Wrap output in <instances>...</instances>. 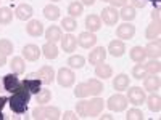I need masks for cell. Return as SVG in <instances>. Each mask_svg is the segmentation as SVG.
I'll use <instances>...</instances> for the list:
<instances>
[{
	"label": "cell",
	"instance_id": "cell-39",
	"mask_svg": "<svg viewBox=\"0 0 161 120\" xmlns=\"http://www.w3.org/2000/svg\"><path fill=\"white\" fill-rule=\"evenodd\" d=\"M36 101L39 102V104H47V102H50L52 101V91L50 90H47V88H42L37 95H36Z\"/></svg>",
	"mask_w": 161,
	"mask_h": 120
},
{
	"label": "cell",
	"instance_id": "cell-10",
	"mask_svg": "<svg viewBox=\"0 0 161 120\" xmlns=\"http://www.w3.org/2000/svg\"><path fill=\"white\" fill-rule=\"evenodd\" d=\"M143 48H145L147 58H150V59H159V56H161V42H159V38L150 40L148 45L143 47Z\"/></svg>",
	"mask_w": 161,
	"mask_h": 120
},
{
	"label": "cell",
	"instance_id": "cell-30",
	"mask_svg": "<svg viewBox=\"0 0 161 120\" xmlns=\"http://www.w3.org/2000/svg\"><path fill=\"white\" fill-rule=\"evenodd\" d=\"M129 56L134 62H145L147 59V55H145V48L143 47H132L130 51H129Z\"/></svg>",
	"mask_w": 161,
	"mask_h": 120
},
{
	"label": "cell",
	"instance_id": "cell-8",
	"mask_svg": "<svg viewBox=\"0 0 161 120\" xmlns=\"http://www.w3.org/2000/svg\"><path fill=\"white\" fill-rule=\"evenodd\" d=\"M134 35H136V26H132L130 22H123L121 26H118L116 37L119 40H130Z\"/></svg>",
	"mask_w": 161,
	"mask_h": 120
},
{
	"label": "cell",
	"instance_id": "cell-54",
	"mask_svg": "<svg viewBox=\"0 0 161 120\" xmlns=\"http://www.w3.org/2000/svg\"><path fill=\"white\" fill-rule=\"evenodd\" d=\"M0 120H3V114L2 112H0Z\"/></svg>",
	"mask_w": 161,
	"mask_h": 120
},
{
	"label": "cell",
	"instance_id": "cell-53",
	"mask_svg": "<svg viewBox=\"0 0 161 120\" xmlns=\"http://www.w3.org/2000/svg\"><path fill=\"white\" fill-rule=\"evenodd\" d=\"M147 2H152V3H153V5H155V3H156V5H158V2H159V0H147Z\"/></svg>",
	"mask_w": 161,
	"mask_h": 120
},
{
	"label": "cell",
	"instance_id": "cell-1",
	"mask_svg": "<svg viewBox=\"0 0 161 120\" xmlns=\"http://www.w3.org/2000/svg\"><path fill=\"white\" fill-rule=\"evenodd\" d=\"M31 93L29 90L23 85V82L19 83V87L16 88L15 93H11V96L8 98V104H10V109L15 112V114H24L28 111V102L31 101Z\"/></svg>",
	"mask_w": 161,
	"mask_h": 120
},
{
	"label": "cell",
	"instance_id": "cell-51",
	"mask_svg": "<svg viewBox=\"0 0 161 120\" xmlns=\"http://www.w3.org/2000/svg\"><path fill=\"white\" fill-rule=\"evenodd\" d=\"M113 118V115H110V114H103L102 115V120H111Z\"/></svg>",
	"mask_w": 161,
	"mask_h": 120
},
{
	"label": "cell",
	"instance_id": "cell-14",
	"mask_svg": "<svg viewBox=\"0 0 161 120\" xmlns=\"http://www.w3.org/2000/svg\"><path fill=\"white\" fill-rule=\"evenodd\" d=\"M106 48H103V47H95L92 51H90V55H89V62L90 64H93V66H97V64H100V62H105V59H106Z\"/></svg>",
	"mask_w": 161,
	"mask_h": 120
},
{
	"label": "cell",
	"instance_id": "cell-43",
	"mask_svg": "<svg viewBox=\"0 0 161 120\" xmlns=\"http://www.w3.org/2000/svg\"><path fill=\"white\" fill-rule=\"evenodd\" d=\"M86 109H87V101H86V98H80V101L76 102V114H77V117H86Z\"/></svg>",
	"mask_w": 161,
	"mask_h": 120
},
{
	"label": "cell",
	"instance_id": "cell-48",
	"mask_svg": "<svg viewBox=\"0 0 161 120\" xmlns=\"http://www.w3.org/2000/svg\"><path fill=\"white\" fill-rule=\"evenodd\" d=\"M5 64H7V55L0 51V68H3Z\"/></svg>",
	"mask_w": 161,
	"mask_h": 120
},
{
	"label": "cell",
	"instance_id": "cell-18",
	"mask_svg": "<svg viewBox=\"0 0 161 120\" xmlns=\"http://www.w3.org/2000/svg\"><path fill=\"white\" fill-rule=\"evenodd\" d=\"M61 48H63V51H66V53H73L74 50H76V47H77V37H74L71 32L69 34H64L63 37H61Z\"/></svg>",
	"mask_w": 161,
	"mask_h": 120
},
{
	"label": "cell",
	"instance_id": "cell-41",
	"mask_svg": "<svg viewBox=\"0 0 161 120\" xmlns=\"http://www.w3.org/2000/svg\"><path fill=\"white\" fill-rule=\"evenodd\" d=\"M126 118H127V120H143L145 115H143V112H142L139 108H134V109H129V111H127Z\"/></svg>",
	"mask_w": 161,
	"mask_h": 120
},
{
	"label": "cell",
	"instance_id": "cell-20",
	"mask_svg": "<svg viewBox=\"0 0 161 120\" xmlns=\"http://www.w3.org/2000/svg\"><path fill=\"white\" fill-rule=\"evenodd\" d=\"M23 85L29 90L31 95H37V93L42 90V80H40V77H36V78L26 77V78L23 80Z\"/></svg>",
	"mask_w": 161,
	"mask_h": 120
},
{
	"label": "cell",
	"instance_id": "cell-21",
	"mask_svg": "<svg viewBox=\"0 0 161 120\" xmlns=\"http://www.w3.org/2000/svg\"><path fill=\"white\" fill-rule=\"evenodd\" d=\"M86 29L89 32H93V34H95L97 31H100L102 29V19H100V16L98 15H89L86 18Z\"/></svg>",
	"mask_w": 161,
	"mask_h": 120
},
{
	"label": "cell",
	"instance_id": "cell-56",
	"mask_svg": "<svg viewBox=\"0 0 161 120\" xmlns=\"http://www.w3.org/2000/svg\"><path fill=\"white\" fill-rule=\"evenodd\" d=\"M103 2H108V0H103Z\"/></svg>",
	"mask_w": 161,
	"mask_h": 120
},
{
	"label": "cell",
	"instance_id": "cell-17",
	"mask_svg": "<svg viewBox=\"0 0 161 120\" xmlns=\"http://www.w3.org/2000/svg\"><path fill=\"white\" fill-rule=\"evenodd\" d=\"M26 32L31 37H40L44 34V24L39 19H29V22L26 24Z\"/></svg>",
	"mask_w": 161,
	"mask_h": 120
},
{
	"label": "cell",
	"instance_id": "cell-33",
	"mask_svg": "<svg viewBox=\"0 0 161 120\" xmlns=\"http://www.w3.org/2000/svg\"><path fill=\"white\" fill-rule=\"evenodd\" d=\"M68 13H69V16H73V18H79L84 13V5L80 2H77V0L76 2H71L68 5Z\"/></svg>",
	"mask_w": 161,
	"mask_h": 120
},
{
	"label": "cell",
	"instance_id": "cell-37",
	"mask_svg": "<svg viewBox=\"0 0 161 120\" xmlns=\"http://www.w3.org/2000/svg\"><path fill=\"white\" fill-rule=\"evenodd\" d=\"M145 69H147L148 74L159 75V72H161V62H159V59H150L148 62L145 64Z\"/></svg>",
	"mask_w": 161,
	"mask_h": 120
},
{
	"label": "cell",
	"instance_id": "cell-11",
	"mask_svg": "<svg viewBox=\"0 0 161 120\" xmlns=\"http://www.w3.org/2000/svg\"><path fill=\"white\" fill-rule=\"evenodd\" d=\"M124 51H126V45H124V40H111L110 45H108V50H106V53H110V55L113 58H121L124 55Z\"/></svg>",
	"mask_w": 161,
	"mask_h": 120
},
{
	"label": "cell",
	"instance_id": "cell-7",
	"mask_svg": "<svg viewBox=\"0 0 161 120\" xmlns=\"http://www.w3.org/2000/svg\"><path fill=\"white\" fill-rule=\"evenodd\" d=\"M100 19L106 26H116V22L119 21V11L116 8H113V7H106V8L102 10Z\"/></svg>",
	"mask_w": 161,
	"mask_h": 120
},
{
	"label": "cell",
	"instance_id": "cell-47",
	"mask_svg": "<svg viewBox=\"0 0 161 120\" xmlns=\"http://www.w3.org/2000/svg\"><path fill=\"white\" fill-rule=\"evenodd\" d=\"M152 19L155 21V22H159V7L156 5V8L152 11Z\"/></svg>",
	"mask_w": 161,
	"mask_h": 120
},
{
	"label": "cell",
	"instance_id": "cell-22",
	"mask_svg": "<svg viewBox=\"0 0 161 120\" xmlns=\"http://www.w3.org/2000/svg\"><path fill=\"white\" fill-rule=\"evenodd\" d=\"M129 83H130V78L129 75L126 74H118L114 78H113V88L118 90V91H124L129 88Z\"/></svg>",
	"mask_w": 161,
	"mask_h": 120
},
{
	"label": "cell",
	"instance_id": "cell-46",
	"mask_svg": "<svg viewBox=\"0 0 161 120\" xmlns=\"http://www.w3.org/2000/svg\"><path fill=\"white\" fill-rule=\"evenodd\" d=\"M61 118H64V120H77V114L73 112V111H66V112L61 115Z\"/></svg>",
	"mask_w": 161,
	"mask_h": 120
},
{
	"label": "cell",
	"instance_id": "cell-28",
	"mask_svg": "<svg viewBox=\"0 0 161 120\" xmlns=\"http://www.w3.org/2000/svg\"><path fill=\"white\" fill-rule=\"evenodd\" d=\"M40 50H42V55H44L47 59H57V58H58V47H57V43L47 42Z\"/></svg>",
	"mask_w": 161,
	"mask_h": 120
},
{
	"label": "cell",
	"instance_id": "cell-40",
	"mask_svg": "<svg viewBox=\"0 0 161 120\" xmlns=\"http://www.w3.org/2000/svg\"><path fill=\"white\" fill-rule=\"evenodd\" d=\"M89 95H90V91H89L87 82L86 83H77V87L74 88V96L76 98H87Z\"/></svg>",
	"mask_w": 161,
	"mask_h": 120
},
{
	"label": "cell",
	"instance_id": "cell-6",
	"mask_svg": "<svg viewBox=\"0 0 161 120\" xmlns=\"http://www.w3.org/2000/svg\"><path fill=\"white\" fill-rule=\"evenodd\" d=\"M127 101L134 106H140L145 102L147 99V95H145V90H142L140 87H130L127 90Z\"/></svg>",
	"mask_w": 161,
	"mask_h": 120
},
{
	"label": "cell",
	"instance_id": "cell-31",
	"mask_svg": "<svg viewBox=\"0 0 161 120\" xmlns=\"http://www.w3.org/2000/svg\"><path fill=\"white\" fill-rule=\"evenodd\" d=\"M87 85H89V91H90V95H93V96H98L100 93L105 90L100 78H90L89 82H87Z\"/></svg>",
	"mask_w": 161,
	"mask_h": 120
},
{
	"label": "cell",
	"instance_id": "cell-2",
	"mask_svg": "<svg viewBox=\"0 0 161 120\" xmlns=\"http://www.w3.org/2000/svg\"><path fill=\"white\" fill-rule=\"evenodd\" d=\"M32 118H36V120H58V118H61V112L57 106L39 104L32 111Z\"/></svg>",
	"mask_w": 161,
	"mask_h": 120
},
{
	"label": "cell",
	"instance_id": "cell-26",
	"mask_svg": "<svg viewBox=\"0 0 161 120\" xmlns=\"http://www.w3.org/2000/svg\"><path fill=\"white\" fill-rule=\"evenodd\" d=\"M95 75L98 77V78H110V77H113V68L110 64H105V62H100V64H97L95 66Z\"/></svg>",
	"mask_w": 161,
	"mask_h": 120
},
{
	"label": "cell",
	"instance_id": "cell-52",
	"mask_svg": "<svg viewBox=\"0 0 161 120\" xmlns=\"http://www.w3.org/2000/svg\"><path fill=\"white\" fill-rule=\"evenodd\" d=\"M2 90H3V80L0 78V91H2Z\"/></svg>",
	"mask_w": 161,
	"mask_h": 120
},
{
	"label": "cell",
	"instance_id": "cell-15",
	"mask_svg": "<svg viewBox=\"0 0 161 120\" xmlns=\"http://www.w3.org/2000/svg\"><path fill=\"white\" fill-rule=\"evenodd\" d=\"M34 15V10L29 3H19L15 10V16L21 21H29Z\"/></svg>",
	"mask_w": 161,
	"mask_h": 120
},
{
	"label": "cell",
	"instance_id": "cell-4",
	"mask_svg": "<svg viewBox=\"0 0 161 120\" xmlns=\"http://www.w3.org/2000/svg\"><path fill=\"white\" fill-rule=\"evenodd\" d=\"M57 82L60 83V87H64V88H69L74 85V80H76V75L73 72L71 68H61L58 72H57Z\"/></svg>",
	"mask_w": 161,
	"mask_h": 120
},
{
	"label": "cell",
	"instance_id": "cell-45",
	"mask_svg": "<svg viewBox=\"0 0 161 120\" xmlns=\"http://www.w3.org/2000/svg\"><path fill=\"white\" fill-rule=\"evenodd\" d=\"M108 2L111 3V7L113 8H123L124 5H127V0H108Z\"/></svg>",
	"mask_w": 161,
	"mask_h": 120
},
{
	"label": "cell",
	"instance_id": "cell-23",
	"mask_svg": "<svg viewBox=\"0 0 161 120\" xmlns=\"http://www.w3.org/2000/svg\"><path fill=\"white\" fill-rule=\"evenodd\" d=\"M10 69L13 74L16 75H23L24 71H26V62H24V58L23 56H15L11 61H10Z\"/></svg>",
	"mask_w": 161,
	"mask_h": 120
},
{
	"label": "cell",
	"instance_id": "cell-12",
	"mask_svg": "<svg viewBox=\"0 0 161 120\" xmlns=\"http://www.w3.org/2000/svg\"><path fill=\"white\" fill-rule=\"evenodd\" d=\"M95 43H97V35L93 32L86 31L82 34H79L77 37V45L82 48H92V47H95Z\"/></svg>",
	"mask_w": 161,
	"mask_h": 120
},
{
	"label": "cell",
	"instance_id": "cell-34",
	"mask_svg": "<svg viewBox=\"0 0 161 120\" xmlns=\"http://www.w3.org/2000/svg\"><path fill=\"white\" fill-rule=\"evenodd\" d=\"M68 64H69L71 69H82L84 64H86V58L82 55H73V56H69Z\"/></svg>",
	"mask_w": 161,
	"mask_h": 120
},
{
	"label": "cell",
	"instance_id": "cell-25",
	"mask_svg": "<svg viewBox=\"0 0 161 120\" xmlns=\"http://www.w3.org/2000/svg\"><path fill=\"white\" fill-rule=\"evenodd\" d=\"M159 34H161V26H159V22L152 21L150 26H147L145 38L148 40V42H150V40H156V38H159Z\"/></svg>",
	"mask_w": 161,
	"mask_h": 120
},
{
	"label": "cell",
	"instance_id": "cell-42",
	"mask_svg": "<svg viewBox=\"0 0 161 120\" xmlns=\"http://www.w3.org/2000/svg\"><path fill=\"white\" fill-rule=\"evenodd\" d=\"M0 51L5 53L7 56L13 53V43L10 42L8 38H2V40H0Z\"/></svg>",
	"mask_w": 161,
	"mask_h": 120
},
{
	"label": "cell",
	"instance_id": "cell-35",
	"mask_svg": "<svg viewBox=\"0 0 161 120\" xmlns=\"http://www.w3.org/2000/svg\"><path fill=\"white\" fill-rule=\"evenodd\" d=\"M147 75H148V72H147V69H145V64L143 62H136V66L132 68V77L137 78V80H142Z\"/></svg>",
	"mask_w": 161,
	"mask_h": 120
},
{
	"label": "cell",
	"instance_id": "cell-49",
	"mask_svg": "<svg viewBox=\"0 0 161 120\" xmlns=\"http://www.w3.org/2000/svg\"><path fill=\"white\" fill-rule=\"evenodd\" d=\"M8 102V98H5V96H0V112H2V109L5 108V104Z\"/></svg>",
	"mask_w": 161,
	"mask_h": 120
},
{
	"label": "cell",
	"instance_id": "cell-9",
	"mask_svg": "<svg viewBox=\"0 0 161 120\" xmlns=\"http://www.w3.org/2000/svg\"><path fill=\"white\" fill-rule=\"evenodd\" d=\"M2 80H3V91H8V93H15L16 88L19 87V83H21V80L18 78V75L13 74V72L3 75Z\"/></svg>",
	"mask_w": 161,
	"mask_h": 120
},
{
	"label": "cell",
	"instance_id": "cell-55",
	"mask_svg": "<svg viewBox=\"0 0 161 120\" xmlns=\"http://www.w3.org/2000/svg\"><path fill=\"white\" fill-rule=\"evenodd\" d=\"M52 2H60V0H52Z\"/></svg>",
	"mask_w": 161,
	"mask_h": 120
},
{
	"label": "cell",
	"instance_id": "cell-38",
	"mask_svg": "<svg viewBox=\"0 0 161 120\" xmlns=\"http://www.w3.org/2000/svg\"><path fill=\"white\" fill-rule=\"evenodd\" d=\"M61 28H63L64 31H68V32H73V31L77 28L76 18H73V16H64V18L61 19Z\"/></svg>",
	"mask_w": 161,
	"mask_h": 120
},
{
	"label": "cell",
	"instance_id": "cell-19",
	"mask_svg": "<svg viewBox=\"0 0 161 120\" xmlns=\"http://www.w3.org/2000/svg\"><path fill=\"white\" fill-rule=\"evenodd\" d=\"M39 77L42 80V85H50L53 80H55L57 74H55L52 66H42V68L39 69Z\"/></svg>",
	"mask_w": 161,
	"mask_h": 120
},
{
	"label": "cell",
	"instance_id": "cell-3",
	"mask_svg": "<svg viewBox=\"0 0 161 120\" xmlns=\"http://www.w3.org/2000/svg\"><path fill=\"white\" fill-rule=\"evenodd\" d=\"M105 102H106V108H108L110 111H113V112H123V111H126L129 101H127V98L124 95L116 93V95L110 96L108 101H105Z\"/></svg>",
	"mask_w": 161,
	"mask_h": 120
},
{
	"label": "cell",
	"instance_id": "cell-32",
	"mask_svg": "<svg viewBox=\"0 0 161 120\" xmlns=\"http://www.w3.org/2000/svg\"><path fill=\"white\" fill-rule=\"evenodd\" d=\"M44 16L47 18V19H50V21H57L58 18H60V8L57 7V5H47L45 8H44Z\"/></svg>",
	"mask_w": 161,
	"mask_h": 120
},
{
	"label": "cell",
	"instance_id": "cell-5",
	"mask_svg": "<svg viewBox=\"0 0 161 120\" xmlns=\"http://www.w3.org/2000/svg\"><path fill=\"white\" fill-rule=\"evenodd\" d=\"M103 108H105V101L102 99V98H98V96H95V98H92L90 101H87V109H86V117H97V115H100L102 114V111H103Z\"/></svg>",
	"mask_w": 161,
	"mask_h": 120
},
{
	"label": "cell",
	"instance_id": "cell-29",
	"mask_svg": "<svg viewBox=\"0 0 161 120\" xmlns=\"http://www.w3.org/2000/svg\"><path fill=\"white\" fill-rule=\"evenodd\" d=\"M136 16H137V13H136V8L132 5H124L119 11V18L124 22H130L132 19H136Z\"/></svg>",
	"mask_w": 161,
	"mask_h": 120
},
{
	"label": "cell",
	"instance_id": "cell-24",
	"mask_svg": "<svg viewBox=\"0 0 161 120\" xmlns=\"http://www.w3.org/2000/svg\"><path fill=\"white\" fill-rule=\"evenodd\" d=\"M63 37V32H61V28H58V26H50V28L45 31V38L47 42H52V43H57L60 42Z\"/></svg>",
	"mask_w": 161,
	"mask_h": 120
},
{
	"label": "cell",
	"instance_id": "cell-16",
	"mask_svg": "<svg viewBox=\"0 0 161 120\" xmlns=\"http://www.w3.org/2000/svg\"><path fill=\"white\" fill-rule=\"evenodd\" d=\"M161 87V80H159V75H153V74H148L145 78H143V90L145 91H156L159 90Z\"/></svg>",
	"mask_w": 161,
	"mask_h": 120
},
{
	"label": "cell",
	"instance_id": "cell-36",
	"mask_svg": "<svg viewBox=\"0 0 161 120\" xmlns=\"http://www.w3.org/2000/svg\"><path fill=\"white\" fill-rule=\"evenodd\" d=\"M13 21V11L8 7H0V24H10Z\"/></svg>",
	"mask_w": 161,
	"mask_h": 120
},
{
	"label": "cell",
	"instance_id": "cell-44",
	"mask_svg": "<svg viewBox=\"0 0 161 120\" xmlns=\"http://www.w3.org/2000/svg\"><path fill=\"white\" fill-rule=\"evenodd\" d=\"M130 3H132L134 8H145L147 5H148L147 0H130Z\"/></svg>",
	"mask_w": 161,
	"mask_h": 120
},
{
	"label": "cell",
	"instance_id": "cell-13",
	"mask_svg": "<svg viewBox=\"0 0 161 120\" xmlns=\"http://www.w3.org/2000/svg\"><path fill=\"white\" fill-rule=\"evenodd\" d=\"M40 55H42V50H40L37 45H34V43H29V45H26L24 48H23V58L26 59V61H37L39 58H40Z\"/></svg>",
	"mask_w": 161,
	"mask_h": 120
},
{
	"label": "cell",
	"instance_id": "cell-50",
	"mask_svg": "<svg viewBox=\"0 0 161 120\" xmlns=\"http://www.w3.org/2000/svg\"><path fill=\"white\" fill-rule=\"evenodd\" d=\"M80 3H82V5H87V7H92L93 3H95V0H82Z\"/></svg>",
	"mask_w": 161,
	"mask_h": 120
},
{
	"label": "cell",
	"instance_id": "cell-27",
	"mask_svg": "<svg viewBox=\"0 0 161 120\" xmlns=\"http://www.w3.org/2000/svg\"><path fill=\"white\" fill-rule=\"evenodd\" d=\"M145 101H147V106H148V109H150L152 112H156V114H158V112L161 111V96L158 95V93L153 91Z\"/></svg>",
	"mask_w": 161,
	"mask_h": 120
}]
</instances>
